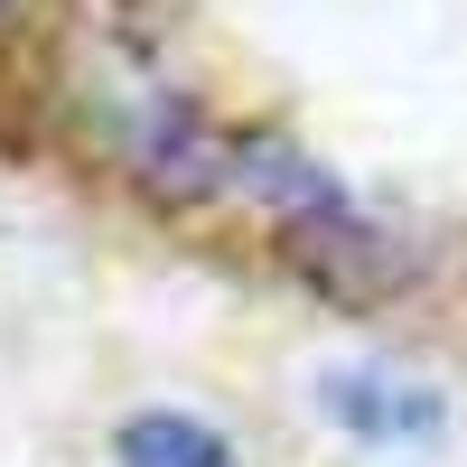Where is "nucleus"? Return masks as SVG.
I'll use <instances>...</instances> for the list:
<instances>
[{
    "label": "nucleus",
    "mask_w": 467,
    "mask_h": 467,
    "mask_svg": "<svg viewBox=\"0 0 467 467\" xmlns=\"http://www.w3.org/2000/svg\"><path fill=\"white\" fill-rule=\"evenodd\" d=\"M318 411L337 431H356L365 449H420L440 440V393L431 383H393V374H327Z\"/></svg>",
    "instance_id": "f257e3e1"
},
{
    "label": "nucleus",
    "mask_w": 467,
    "mask_h": 467,
    "mask_svg": "<svg viewBox=\"0 0 467 467\" xmlns=\"http://www.w3.org/2000/svg\"><path fill=\"white\" fill-rule=\"evenodd\" d=\"M112 467H234V449L197 411H140L122 431V449H112Z\"/></svg>",
    "instance_id": "f03ea898"
}]
</instances>
